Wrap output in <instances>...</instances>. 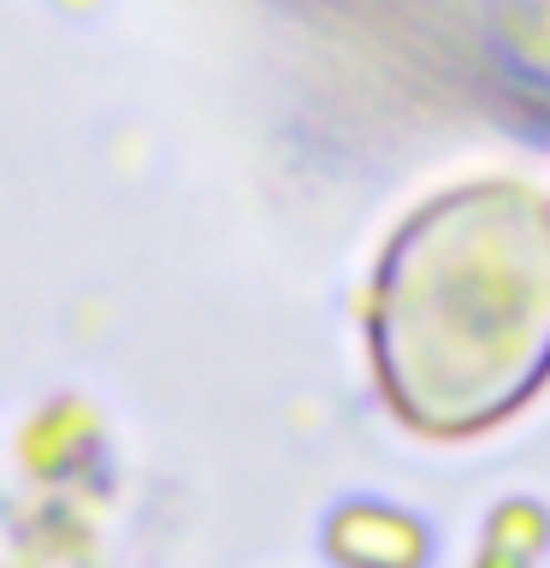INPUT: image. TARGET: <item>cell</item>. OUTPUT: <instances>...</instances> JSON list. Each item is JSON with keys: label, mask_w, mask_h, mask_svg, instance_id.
Returning <instances> with one entry per match:
<instances>
[{"label": "cell", "mask_w": 550, "mask_h": 568, "mask_svg": "<svg viewBox=\"0 0 550 568\" xmlns=\"http://www.w3.org/2000/svg\"><path fill=\"white\" fill-rule=\"evenodd\" d=\"M373 362L420 433H479L550 373V202L521 184L438 195L373 291Z\"/></svg>", "instance_id": "obj_1"}]
</instances>
